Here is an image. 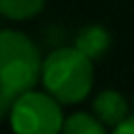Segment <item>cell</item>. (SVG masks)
<instances>
[{
  "label": "cell",
  "instance_id": "277c9868",
  "mask_svg": "<svg viewBox=\"0 0 134 134\" xmlns=\"http://www.w3.org/2000/svg\"><path fill=\"white\" fill-rule=\"evenodd\" d=\"M94 114L103 125H121L127 119V100L123 98V94L114 90H103L96 94L94 98Z\"/></svg>",
  "mask_w": 134,
  "mask_h": 134
},
{
  "label": "cell",
  "instance_id": "8992f818",
  "mask_svg": "<svg viewBox=\"0 0 134 134\" xmlns=\"http://www.w3.org/2000/svg\"><path fill=\"white\" fill-rule=\"evenodd\" d=\"M63 134H107L105 125L100 123L94 114L87 112H74L65 119Z\"/></svg>",
  "mask_w": 134,
  "mask_h": 134
},
{
  "label": "cell",
  "instance_id": "6da1fadb",
  "mask_svg": "<svg viewBox=\"0 0 134 134\" xmlns=\"http://www.w3.org/2000/svg\"><path fill=\"white\" fill-rule=\"evenodd\" d=\"M43 58L38 47L20 31H0V92L18 100L23 94L34 92L43 78Z\"/></svg>",
  "mask_w": 134,
  "mask_h": 134
},
{
  "label": "cell",
  "instance_id": "5b68a950",
  "mask_svg": "<svg viewBox=\"0 0 134 134\" xmlns=\"http://www.w3.org/2000/svg\"><path fill=\"white\" fill-rule=\"evenodd\" d=\"M74 47L94 63L96 58H100L107 52V47H110V34L100 27V25H90V27L81 29Z\"/></svg>",
  "mask_w": 134,
  "mask_h": 134
},
{
  "label": "cell",
  "instance_id": "3957f363",
  "mask_svg": "<svg viewBox=\"0 0 134 134\" xmlns=\"http://www.w3.org/2000/svg\"><path fill=\"white\" fill-rule=\"evenodd\" d=\"M11 130L16 134H60L65 127L63 110L47 92H27L14 103Z\"/></svg>",
  "mask_w": 134,
  "mask_h": 134
},
{
  "label": "cell",
  "instance_id": "52a82bcc",
  "mask_svg": "<svg viewBox=\"0 0 134 134\" xmlns=\"http://www.w3.org/2000/svg\"><path fill=\"white\" fill-rule=\"evenodd\" d=\"M45 7V0H0V16L11 20H27Z\"/></svg>",
  "mask_w": 134,
  "mask_h": 134
},
{
  "label": "cell",
  "instance_id": "7a4b0ae2",
  "mask_svg": "<svg viewBox=\"0 0 134 134\" xmlns=\"http://www.w3.org/2000/svg\"><path fill=\"white\" fill-rule=\"evenodd\" d=\"M40 81L45 92L60 105H72L92 92L94 65L76 47H60L45 58Z\"/></svg>",
  "mask_w": 134,
  "mask_h": 134
},
{
  "label": "cell",
  "instance_id": "9c48e42d",
  "mask_svg": "<svg viewBox=\"0 0 134 134\" xmlns=\"http://www.w3.org/2000/svg\"><path fill=\"white\" fill-rule=\"evenodd\" d=\"M112 134H134V116H127L121 125H116Z\"/></svg>",
  "mask_w": 134,
  "mask_h": 134
},
{
  "label": "cell",
  "instance_id": "ba28073f",
  "mask_svg": "<svg viewBox=\"0 0 134 134\" xmlns=\"http://www.w3.org/2000/svg\"><path fill=\"white\" fill-rule=\"evenodd\" d=\"M14 103H16V98L7 96L5 92H0V121H2V119H7V116H11Z\"/></svg>",
  "mask_w": 134,
  "mask_h": 134
}]
</instances>
